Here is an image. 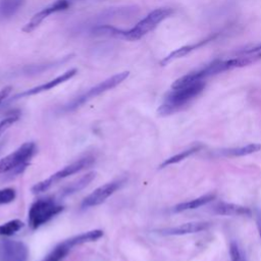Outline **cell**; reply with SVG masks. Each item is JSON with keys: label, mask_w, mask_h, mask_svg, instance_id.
<instances>
[{"label": "cell", "mask_w": 261, "mask_h": 261, "mask_svg": "<svg viewBox=\"0 0 261 261\" xmlns=\"http://www.w3.org/2000/svg\"><path fill=\"white\" fill-rule=\"evenodd\" d=\"M205 88V82L200 81L184 87L171 89L165 96L163 103L158 108V113L162 116L172 114L196 98Z\"/></svg>", "instance_id": "obj_1"}, {"label": "cell", "mask_w": 261, "mask_h": 261, "mask_svg": "<svg viewBox=\"0 0 261 261\" xmlns=\"http://www.w3.org/2000/svg\"><path fill=\"white\" fill-rule=\"evenodd\" d=\"M173 10L169 7H160L148 13L129 30H122L121 39L137 41L153 31L161 21L172 14Z\"/></svg>", "instance_id": "obj_2"}, {"label": "cell", "mask_w": 261, "mask_h": 261, "mask_svg": "<svg viewBox=\"0 0 261 261\" xmlns=\"http://www.w3.org/2000/svg\"><path fill=\"white\" fill-rule=\"evenodd\" d=\"M63 210V206L53 198L46 197L35 201L29 210V225L32 229H37Z\"/></svg>", "instance_id": "obj_3"}, {"label": "cell", "mask_w": 261, "mask_h": 261, "mask_svg": "<svg viewBox=\"0 0 261 261\" xmlns=\"http://www.w3.org/2000/svg\"><path fill=\"white\" fill-rule=\"evenodd\" d=\"M128 74H129L128 71H122V72H118V73L104 80L103 82L97 84L96 86L90 88L88 91H86L83 94L79 95L77 97L73 98L70 102H68L64 106L63 109L65 111H73V110L77 109L79 107L83 106L85 103L92 100L93 98H96L97 96H99V95L115 88L119 84H121L128 76Z\"/></svg>", "instance_id": "obj_4"}, {"label": "cell", "mask_w": 261, "mask_h": 261, "mask_svg": "<svg viewBox=\"0 0 261 261\" xmlns=\"http://www.w3.org/2000/svg\"><path fill=\"white\" fill-rule=\"evenodd\" d=\"M95 162V158L92 156H86L83 157L72 163H70L69 165L64 166L62 169L58 170L57 172L53 173L52 175H50L48 178L39 181L38 184H36L33 188H32V192L34 194H40L43 193L45 191H47L50 187H52L55 182L69 176L72 174H75L90 166H92Z\"/></svg>", "instance_id": "obj_5"}, {"label": "cell", "mask_w": 261, "mask_h": 261, "mask_svg": "<svg viewBox=\"0 0 261 261\" xmlns=\"http://www.w3.org/2000/svg\"><path fill=\"white\" fill-rule=\"evenodd\" d=\"M36 144L34 142H27L17 148L14 152L0 159V173H5L10 169L27 163L36 153Z\"/></svg>", "instance_id": "obj_6"}, {"label": "cell", "mask_w": 261, "mask_h": 261, "mask_svg": "<svg viewBox=\"0 0 261 261\" xmlns=\"http://www.w3.org/2000/svg\"><path fill=\"white\" fill-rule=\"evenodd\" d=\"M29 249L20 241L2 240L0 242V261H28Z\"/></svg>", "instance_id": "obj_7"}, {"label": "cell", "mask_w": 261, "mask_h": 261, "mask_svg": "<svg viewBox=\"0 0 261 261\" xmlns=\"http://www.w3.org/2000/svg\"><path fill=\"white\" fill-rule=\"evenodd\" d=\"M122 182H123L122 180H114L97 188L96 190H94V192H92L89 196H87L83 200L82 207L89 208V207L100 205L108 197L114 194L122 186Z\"/></svg>", "instance_id": "obj_8"}, {"label": "cell", "mask_w": 261, "mask_h": 261, "mask_svg": "<svg viewBox=\"0 0 261 261\" xmlns=\"http://www.w3.org/2000/svg\"><path fill=\"white\" fill-rule=\"evenodd\" d=\"M211 227V222L208 221H192L182 223L172 227H164L155 229L154 231L161 236H185L191 233H197L200 231L207 230Z\"/></svg>", "instance_id": "obj_9"}, {"label": "cell", "mask_w": 261, "mask_h": 261, "mask_svg": "<svg viewBox=\"0 0 261 261\" xmlns=\"http://www.w3.org/2000/svg\"><path fill=\"white\" fill-rule=\"evenodd\" d=\"M77 70L75 68H71V69H68L67 71L61 73L60 75L56 76L55 79L49 81V82H46L44 84H41L39 86H36L34 88H31L29 90H25L19 94H16L11 100H16V99H19V98H24V97H29V96H33V95H37V94H40L42 92H45V91H49L65 82H67L68 80H70L71 77H73L75 74H76Z\"/></svg>", "instance_id": "obj_10"}, {"label": "cell", "mask_w": 261, "mask_h": 261, "mask_svg": "<svg viewBox=\"0 0 261 261\" xmlns=\"http://www.w3.org/2000/svg\"><path fill=\"white\" fill-rule=\"evenodd\" d=\"M212 212L224 216H251L253 213L249 207L223 201L214 204L212 206Z\"/></svg>", "instance_id": "obj_11"}, {"label": "cell", "mask_w": 261, "mask_h": 261, "mask_svg": "<svg viewBox=\"0 0 261 261\" xmlns=\"http://www.w3.org/2000/svg\"><path fill=\"white\" fill-rule=\"evenodd\" d=\"M215 37H216V35H213V36H210V37H208V38H206V39H204V40H202V41H199V42H197V43L190 44V45H187V46H182V47H180V48H177V49H175L174 51H172L171 53H169L167 56H165V57L160 61V64H161L162 66H165V65H167L168 63H170L171 61H173V60H175V59H178V58H181V57L186 56L187 54H189L190 52H192L193 50L202 47L203 45L207 44L209 41L213 40Z\"/></svg>", "instance_id": "obj_12"}, {"label": "cell", "mask_w": 261, "mask_h": 261, "mask_svg": "<svg viewBox=\"0 0 261 261\" xmlns=\"http://www.w3.org/2000/svg\"><path fill=\"white\" fill-rule=\"evenodd\" d=\"M96 172L91 171L88 172L84 175H82L80 178L71 181L70 184H68L67 186H65L61 191H60V196L61 197H66V196H70L72 194H75L76 192L83 190L84 188H86L92 180L95 179L96 177Z\"/></svg>", "instance_id": "obj_13"}, {"label": "cell", "mask_w": 261, "mask_h": 261, "mask_svg": "<svg viewBox=\"0 0 261 261\" xmlns=\"http://www.w3.org/2000/svg\"><path fill=\"white\" fill-rule=\"evenodd\" d=\"M215 197H216L215 194L208 193V194L200 196V197H198L196 199L179 203V204L175 205L172 210H173V212H184V211H187V210L197 209V208H199L201 206H204V205L212 202L215 199Z\"/></svg>", "instance_id": "obj_14"}, {"label": "cell", "mask_w": 261, "mask_h": 261, "mask_svg": "<svg viewBox=\"0 0 261 261\" xmlns=\"http://www.w3.org/2000/svg\"><path fill=\"white\" fill-rule=\"evenodd\" d=\"M261 150V144L259 143H250L246 146L234 147V148H226L218 151L219 155L224 157H242L247 156L253 153H256Z\"/></svg>", "instance_id": "obj_15"}, {"label": "cell", "mask_w": 261, "mask_h": 261, "mask_svg": "<svg viewBox=\"0 0 261 261\" xmlns=\"http://www.w3.org/2000/svg\"><path fill=\"white\" fill-rule=\"evenodd\" d=\"M25 0H0V21L14 16L23 6Z\"/></svg>", "instance_id": "obj_16"}, {"label": "cell", "mask_w": 261, "mask_h": 261, "mask_svg": "<svg viewBox=\"0 0 261 261\" xmlns=\"http://www.w3.org/2000/svg\"><path fill=\"white\" fill-rule=\"evenodd\" d=\"M202 148H203V145L200 144V143H197V144L191 146L190 148H188V149L181 151L180 153H177V154H175V155H173V156H171V157L165 159V160L160 164L159 167H160V168H164V167H166V166H168V165L178 163V162H180V161L187 159L188 157L192 156V155L195 154L196 152L200 151Z\"/></svg>", "instance_id": "obj_17"}, {"label": "cell", "mask_w": 261, "mask_h": 261, "mask_svg": "<svg viewBox=\"0 0 261 261\" xmlns=\"http://www.w3.org/2000/svg\"><path fill=\"white\" fill-rule=\"evenodd\" d=\"M103 236V231L100 229H94V230H90L87 232H83L80 233L77 236L71 237L69 239L66 240V242L69 244V246L72 248L74 246L77 245H82L85 243H90V242H95L97 240H99L101 237Z\"/></svg>", "instance_id": "obj_18"}, {"label": "cell", "mask_w": 261, "mask_h": 261, "mask_svg": "<svg viewBox=\"0 0 261 261\" xmlns=\"http://www.w3.org/2000/svg\"><path fill=\"white\" fill-rule=\"evenodd\" d=\"M70 250L71 247L65 240L54 247V249H52V251L42 261H62L70 252Z\"/></svg>", "instance_id": "obj_19"}, {"label": "cell", "mask_w": 261, "mask_h": 261, "mask_svg": "<svg viewBox=\"0 0 261 261\" xmlns=\"http://www.w3.org/2000/svg\"><path fill=\"white\" fill-rule=\"evenodd\" d=\"M23 223L19 219H12L0 225V236L10 237L22 228Z\"/></svg>", "instance_id": "obj_20"}, {"label": "cell", "mask_w": 261, "mask_h": 261, "mask_svg": "<svg viewBox=\"0 0 261 261\" xmlns=\"http://www.w3.org/2000/svg\"><path fill=\"white\" fill-rule=\"evenodd\" d=\"M229 256L231 261H248L244 251L241 249L239 244L236 241L229 243Z\"/></svg>", "instance_id": "obj_21"}, {"label": "cell", "mask_w": 261, "mask_h": 261, "mask_svg": "<svg viewBox=\"0 0 261 261\" xmlns=\"http://www.w3.org/2000/svg\"><path fill=\"white\" fill-rule=\"evenodd\" d=\"M16 197V192L12 188H5L0 190V205L12 202Z\"/></svg>", "instance_id": "obj_22"}, {"label": "cell", "mask_w": 261, "mask_h": 261, "mask_svg": "<svg viewBox=\"0 0 261 261\" xmlns=\"http://www.w3.org/2000/svg\"><path fill=\"white\" fill-rule=\"evenodd\" d=\"M18 117H19L18 113H12L0 121V137L3 133L6 132V129H8L18 119Z\"/></svg>", "instance_id": "obj_23"}, {"label": "cell", "mask_w": 261, "mask_h": 261, "mask_svg": "<svg viewBox=\"0 0 261 261\" xmlns=\"http://www.w3.org/2000/svg\"><path fill=\"white\" fill-rule=\"evenodd\" d=\"M28 166H29V162L23 163V164H20V165H18V166H16V167L10 169L9 171L5 172V175H4L3 179H4V180H10V179L16 177L17 175L21 174V173L25 170V168H27Z\"/></svg>", "instance_id": "obj_24"}, {"label": "cell", "mask_w": 261, "mask_h": 261, "mask_svg": "<svg viewBox=\"0 0 261 261\" xmlns=\"http://www.w3.org/2000/svg\"><path fill=\"white\" fill-rule=\"evenodd\" d=\"M255 220H256V226L259 233V238L261 240V209L259 208L255 209Z\"/></svg>", "instance_id": "obj_25"}, {"label": "cell", "mask_w": 261, "mask_h": 261, "mask_svg": "<svg viewBox=\"0 0 261 261\" xmlns=\"http://www.w3.org/2000/svg\"><path fill=\"white\" fill-rule=\"evenodd\" d=\"M12 88L10 86L8 87H4L3 89L0 90V106L2 105V103L6 100V98L9 96L10 92H11Z\"/></svg>", "instance_id": "obj_26"}, {"label": "cell", "mask_w": 261, "mask_h": 261, "mask_svg": "<svg viewBox=\"0 0 261 261\" xmlns=\"http://www.w3.org/2000/svg\"><path fill=\"white\" fill-rule=\"evenodd\" d=\"M258 52H261V44L257 45V46H255V47H253L251 49L242 51V54H252V53H258Z\"/></svg>", "instance_id": "obj_27"}, {"label": "cell", "mask_w": 261, "mask_h": 261, "mask_svg": "<svg viewBox=\"0 0 261 261\" xmlns=\"http://www.w3.org/2000/svg\"><path fill=\"white\" fill-rule=\"evenodd\" d=\"M84 1H89V0H64L65 4L67 5V7H70L72 4L74 3H79V2H84Z\"/></svg>", "instance_id": "obj_28"}]
</instances>
